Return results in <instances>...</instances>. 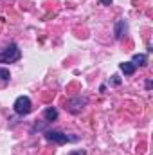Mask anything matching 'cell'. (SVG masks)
Segmentation results:
<instances>
[{"label": "cell", "instance_id": "cell-7", "mask_svg": "<svg viewBox=\"0 0 153 155\" xmlns=\"http://www.w3.org/2000/svg\"><path fill=\"white\" fill-rule=\"evenodd\" d=\"M121 71H122L126 76H132V74L135 72V65H133L132 61H124V63H121Z\"/></svg>", "mask_w": 153, "mask_h": 155}, {"label": "cell", "instance_id": "cell-5", "mask_svg": "<svg viewBox=\"0 0 153 155\" xmlns=\"http://www.w3.org/2000/svg\"><path fill=\"white\" fill-rule=\"evenodd\" d=\"M126 31H128V25H126V22H124V20H117V22H115V29H114L115 38L121 40L124 35H126Z\"/></svg>", "mask_w": 153, "mask_h": 155}, {"label": "cell", "instance_id": "cell-10", "mask_svg": "<svg viewBox=\"0 0 153 155\" xmlns=\"http://www.w3.org/2000/svg\"><path fill=\"white\" fill-rule=\"evenodd\" d=\"M69 155H86V153H85L83 150H76V152H70Z\"/></svg>", "mask_w": 153, "mask_h": 155}, {"label": "cell", "instance_id": "cell-6", "mask_svg": "<svg viewBox=\"0 0 153 155\" xmlns=\"http://www.w3.org/2000/svg\"><path fill=\"white\" fill-rule=\"evenodd\" d=\"M132 63L137 67V65H141V67H144L146 63H148V58H146V54H135L133 58H132Z\"/></svg>", "mask_w": 153, "mask_h": 155}, {"label": "cell", "instance_id": "cell-2", "mask_svg": "<svg viewBox=\"0 0 153 155\" xmlns=\"http://www.w3.org/2000/svg\"><path fill=\"white\" fill-rule=\"evenodd\" d=\"M45 139H47V141H52V143H56V144L76 143V141H77L76 135L69 137V135H65V134H61V132H56V130H49V132H45Z\"/></svg>", "mask_w": 153, "mask_h": 155}, {"label": "cell", "instance_id": "cell-3", "mask_svg": "<svg viewBox=\"0 0 153 155\" xmlns=\"http://www.w3.org/2000/svg\"><path fill=\"white\" fill-rule=\"evenodd\" d=\"M13 107H15V112L18 116H27L31 112V108H33V103H31V99L27 96H20V97H16Z\"/></svg>", "mask_w": 153, "mask_h": 155}, {"label": "cell", "instance_id": "cell-9", "mask_svg": "<svg viewBox=\"0 0 153 155\" xmlns=\"http://www.w3.org/2000/svg\"><path fill=\"white\" fill-rule=\"evenodd\" d=\"M9 69H4V67H0V81H9Z\"/></svg>", "mask_w": 153, "mask_h": 155}, {"label": "cell", "instance_id": "cell-4", "mask_svg": "<svg viewBox=\"0 0 153 155\" xmlns=\"http://www.w3.org/2000/svg\"><path fill=\"white\" fill-rule=\"evenodd\" d=\"M85 105H86V99H85V97H79V96L67 101V108H69V112H72V114H79Z\"/></svg>", "mask_w": 153, "mask_h": 155}, {"label": "cell", "instance_id": "cell-11", "mask_svg": "<svg viewBox=\"0 0 153 155\" xmlns=\"http://www.w3.org/2000/svg\"><path fill=\"white\" fill-rule=\"evenodd\" d=\"M112 78H114V79H112V85H119V83H121V79L117 76H112Z\"/></svg>", "mask_w": 153, "mask_h": 155}, {"label": "cell", "instance_id": "cell-8", "mask_svg": "<svg viewBox=\"0 0 153 155\" xmlns=\"http://www.w3.org/2000/svg\"><path fill=\"white\" fill-rule=\"evenodd\" d=\"M43 117H45L47 121H56V119H58V110H56V108H52V107H49V108H45Z\"/></svg>", "mask_w": 153, "mask_h": 155}, {"label": "cell", "instance_id": "cell-12", "mask_svg": "<svg viewBox=\"0 0 153 155\" xmlns=\"http://www.w3.org/2000/svg\"><path fill=\"white\" fill-rule=\"evenodd\" d=\"M99 2H101L103 5H110V4H112V0H99Z\"/></svg>", "mask_w": 153, "mask_h": 155}, {"label": "cell", "instance_id": "cell-1", "mask_svg": "<svg viewBox=\"0 0 153 155\" xmlns=\"http://www.w3.org/2000/svg\"><path fill=\"white\" fill-rule=\"evenodd\" d=\"M20 56H22V52H20L18 45L16 43H9L0 52V63H15V61L20 60Z\"/></svg>", "mask_w": 153, "mask_h": 155}]
</instances>
